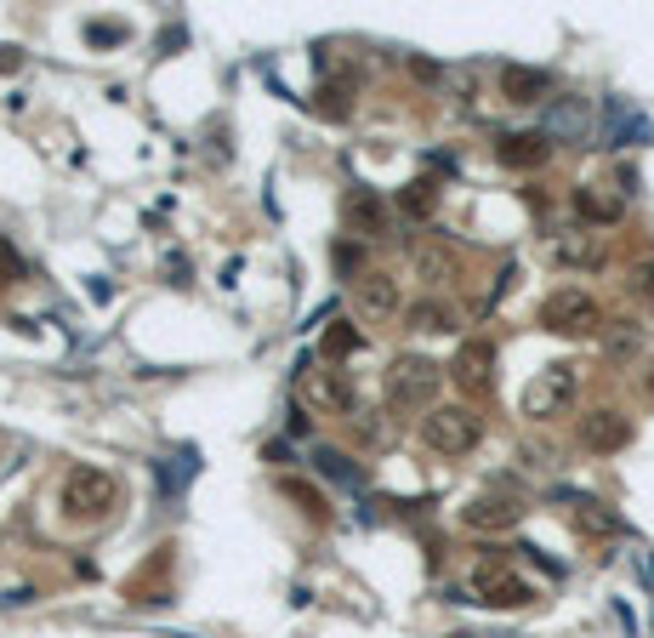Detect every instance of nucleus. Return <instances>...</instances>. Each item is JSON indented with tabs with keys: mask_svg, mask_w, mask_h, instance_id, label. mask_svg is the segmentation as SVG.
<instances>
[{
	"mask_svg": "<svg viewBox=\"0 0 654 638\" xmlns=\"http://www.w3.org/2000/svg\"><path fill=\"white\" fill-rule=\"evenodd\" d=\"M279 497H290L301 513H308L314 524H325L330 519V508H325V497H319V490L314 484H301V479H279Z\"/></svg>",
	"mask_w": 654,
	"mask_h": 638,
	"instance_id": "nucleus-22",
	"label": "nucleus"
},
{
	"mask_svg": "<svg viewBox=\"0 0 654 638\" xmlns=\"http://www.w3.org/2000/svg\"><path fill=\"white\" fill-rule=\"evenodd\" d=\"M314 468H319L325 479H336V484H365V468L347 457V451H330V445L314 451Z\"/></svg>",
	"mask_w": 654,
	"mask_h": 638,
	"instance_id": "nucleus-21",
	"label": "nucleus"
},
{
	"mask_svg": "<svg viewBox=\"0 0 654 638\" xmlns=\"http://www.w3.org/2000/svg\"><path fill=\"white\" fill-rule=\"evenodd\" d=\"M575 131H586V109L575 104V97H564V104L552 109V126H546V137H575Z\"/></svg>",
	"mask_w": 654,
	"mask_h": 638,
	"instance_id": "nucleus-24",
	"label": "nucleus"
},
{
	"mask_svg": "<svg viewBox=\"0 0 654 638\" xmlns=\"http://www.w3.org/2000/svg\"><path fill=\"white\" fill-rule=\"evenodd\" d=\"M347 433H354L359 445H376V439H382V422H376V411L354 405V411H347Z\"/></svg>",
	"mask_w": 654,
	"mask_h": 638,
	"instance_id": "nucleus-27",
	"label": "nucleus"
},
{
	"mask_svg": "<svg viewBox=\"0 0 654 638\" xmlns=\"http://www.w3.org/2000/svg\"><path fill=\"white\" fill-rule=\"evenodd\" d=\"M575 217L592 223V228H610V223L626 217V200H621V194H610V188H597V183H581L575 188Z\"/></svg>",
	"mask_w": 654,
	"mask_h": 638,
	"instance_id": "nucleus-13",
	"label": "nucleus"
},
{
	"mask_svg": "<svg viewBox=\"0 0 654 638\" xmlns=\"http://www.w3.org/2000/svg\"><path fill=\"white\" fill-rule=\"evenodd\" d=\"M541 325L558 331V336H603V308L592 291L581 285H558L552 297L541 303Z\"/></svg>",
	"mask_w": 654,
	"mask_h": 638,
	"instance_id": "nucleus-4",
	"label": "nucleus"
},
{
	"mask_svg": "<svg viewBox=\"0 0 654 638\" xmlns=\"http://www.w3.org/2000/svg\"><path fill=\"white\" fill-rule=\"evenodd\" d=\"M449 376H456V387L462 394H489L495 387V342L489 336H467L462 349H456V360H449Z\"/></svg>",
	"mask_w": 654,
	"mask_h": 638,
	"instance_id": "nucleus-6",
	"label": "nucleus"
},
{
	"mask_svg": "<svg viewBox=\"0 0 654 638\" xmlns=\"http://www.w3.org/2000/svg\"><path fill=\"white\" fill-rule=\"evenodd\" d=\"M632 285H637V297L654 303V263H637V268H632Z\"/></svg>",
	"mask_w": 654,
	"mask_h": 638,
	"instance_id": "nucleus-29",
	"label": "nucleus"
},
{
	"mask_svg": "<svg viewBox=\"0 0 654 638\" xmlns=\"http://www.w3.org/2000/svg\"><path fill=\"white\" fill-rule=\"evenodd\" d=\"M456 274H462V257H456V245L433 239V245H422V252H416V279H427V285H449Z\"/></svg>",
	"mask_w": 654,
	"mask_h": 638,
	"instance_id": "nucleus-16",
	"label": "nucleus"
},
{
	"mask_svg": "<svg viewBox=\"0 0 654 638\" xmlns=\"http://www.w3.org/2000/svg\"><path fill=\"white\" fill-rule=\"evenodd\" d=\"M495 160L507 166V171H535L552 160V137L546 131H507L495 143Z\"/></svg>",
	"mask_w": 654,
	"mask_h": 638,
	"instance_id": "nucleus-11",
	"label": "nucleus"
},
{
	"mask_svg": "<svg viewBox=\"0 0 654 638\" xmlns=\"http://www.w3.org/2000/svg\"><path fill=\"white\" fill-rule=\"evenodd\" d=\"M581 445L597 451V457L626 451V445H632V422H626L621 411H610V405H603V411H586V416H581Z\"/></svg>",
	"mask_w": 654,
	"mask_h": 638,
	"instance_id": "nucleus-9",
	"label": "nucleus"
},
{
	"mask_svg": "<svg viewBox=\"0 0 654 638\" xmlns=\"http://www.w3.org/2000/svg\"><path fill=\"white\" fill-rule=\"evenodd\" d=\"M478 439H484V416L473 405H433L422 416V445L438 457H467L478 451Z\"/></svg>",
	"mask_w": 654,
	"mask_h": 638,
	"instance_id": "nucleus-2",
	"label": "nucleus"
},
{
	"mask_svg": "<svg viewBox=\"0 0 654 638\" xmlns=\"http://www.w3.org/2000/svg\"><path fill=\"white\" fill-rule=\"evenodd\" d=\"M558 257H564V263H581V268H597V263H603V245H597L592 234H581V239H558Z\"/></svg>",
	"mask_w": 654,
	"mask_h": 638,
	"instance_id": "nucleus-25",
	"label": "nucleus"
},
{
	"mask_svg": "<svg viewBox=\"0 0 654 638\" xmlns=\"http://www.w3.org/2000/svg\"><path fill=\"white\" fill-rule=\"evenodd\" d=\"M7 263H12V257H7V252H0V285H7Z\"/></svg>",
	"mask_w": 654,
	"mask_h": 638,
	"instance_id": "nucleus-32",
	"label": "nucleus"
},
{
	"mask_svg": "<svg viewBox=\"0 0 654 638\" xmlns=\"http://www.w3.org/2000/svg\"><path fill=\"white\" fill-rule=\"evenodd\" d=\"M603 354H610V365H632L643 354V325L637 320H610L603 325Z\"/></svg>",
	"mask_w": 654,
	"mask_h": 638,
	"instance_id": "nucleus-17",
	"label": "nucleus"
},
{
	"mask_svg": "<svg viewBox=\"0 0 654 638\" xmlns=\"http://www.w3.org/2000/svg\"><path fill=\"white\" fill-rule=\"evenodd\" d=\"M444 387V365H433L427 354H398L387 365V405L393 411H433Z\"/></svg>",
	"mask_w": 654,
	"mask_h": 638,
	"instance_id": "nucleus-1",
	"label": "nucleus"
},
{
	"mask_svg": "<svg viewBox=\"0 0 654 638\" xmlns=\"http://www.w3.org/2000/svg\"><path fill=\"white\" fill-rule=\"evenodd\" d=\"M290 433H296V439L314 433V416H308V411H290Z\"/></svg>",
	"mask_w": 654,
	"mask_h": 638,
	"instance_id": "nucleus-31",
	"label": "nucleus"
},
{
	"mask_svg": "<svg viewBox=\"0 0 654 638\" xmlns=\"http://www.w3.org/2000/svg\"><path fill=\"white\" fill-rule=\"evenodd\" d=\"M301 394H308V405H325V411H341V416L359 405L330 371H314V360H301Z\"/></svg>",
	"mask_w": 654,
	"mask_h": 638,
	"instance_id": "nucleus-14",
	"label": "nucleus"
},
{
	"mask_svg": "<svg viewBox=\"0 0 654 638\" xmlns=\"http://www.w3.org/2000/svg\"><path fill=\"white\" fill-rule=\"evenodd\" d=\"M341 217H347V228L365 234V239H382L387 234V206H382V194L365 188V183H354V188L341 194Z\"/></svg>",
	"mask_w": 654,
	"mask_h": 638,
	"instance_id": "nucleus-10",
	"label": "nucleus"
},
{
	"mask_svg": "<svg viewBox=\"0 0 654 638\" xmlns=\"http://www.w3.org/2000/svg\"><path fill=\"white\" fill-rule=\"evenodd\" d=\"M354 297H359V308H365L370 320H387V314H398V274H387V268H370L365 279H354Z\"/></svg>",
	"mask_w": 654,
	"mask_h": 638,
	"instance_id": "nucleus-12",
	"label": "nucleus"
},
{
	"mask_svg": "<svg viewBox=\"0 0 654 638\" xmlns=\"http://www.w3.org/2000/svg\"><path fill=\"white\" fill-rule=\"evenodd\" d=\"M405 320H410V331H422V336L456 331V308H449L444 297H422V303H410V308H405Z\"/></svg>",
	"mask_w": 654,
	"mask_h": 638,
	"instance_id": "nucleus-19",
	"label": "nucleus"
},
{
	"mask_svg": "<svg viewBox=\"0 0 654 638\" xmlns=\"http://www.w3.org/2000/svg\"><path fill=\"white\" fill-rule=\"evenodd\" d=\"M86 35H91V46H115V40H126V23H91Z\"/></svg>",
	"mask_w": 654,
	"mask_h": 638,
	"instance_id": "nucleus-28",
	"label": "nucleus"
},
{
	"mask_svg": "<svg viewBox=\"0 0 654 638\" xmlns=\"http://www.w3.org/2000/svg\"><path fill=\"white\" fill-rule=\"evenodd\" d=\"M524 519V502L513 490H478V497L462 508V524L467 530H513Z\"/></svg>",
	"mask_w": 654,
	"mask_h": 638,
	"instance_id": "nucleus-8",
	"label": "nucleus"
},
{
	"mask_svg": "<svg viewBox=\"0 0 654 638\" xmlns=\"http://www.w3.org/2000/svg\"><path fill=\"white\" fill-rule=\"evenodd\" d=\"M643 387H648V394H654V365H648V376H643Z\"/></svg>",
	"mask_w": 654,
	"mask_h": 638,
	"instance_id": "nucleus-33",
	"label": "nucleus"
},
{
	"mask_svg": "<svg viewBox=\"0 0 654 638\" xmlns=\"http://www.w3.org/2000/svg\"><path fill=\"white\" fill-rule=\"evenodd\" d=\"M410 69H416L422 80H444V69H438V63H427V58H410Z\"/></svg>",
	"mask_w": 654,
	"mask_h": 638,
	"instance_id": "nucleus-30",
	"label": "nucleus"
},
{
	"mask_svg": "<svg viewBox=\"0 0 654 638\" xmlns=\"http://www.w3.org/2000/svg\"><path fill=\"white\" fill-rule=\"evenodd\" d=\"M398 212H405V217H416V223H427V217L438 212V183H433V177H416V183H405V188H398Z\"/></svg>",
	"mask_w": 654,
	"mask_h": 638,
	"instance_id": "nucleus-20",
	"label": "nucleus"
},
{
	"mask_svg": "<svg viewBox=\"0 0 654 638\" xmlns=\"http://www.w3.org/2000/svg\"><path fill=\"white\" fill-rule=\"evenodd\" d=\"M473 593H478L484 605H495V610H524V605L535 599V587H529L524 576H513L507 565H478V570H473Z\"/></svg>",
	"mask_w": 654,
	"mask_h": 638,
	"instance_id": "nucleus-7",
	"label": "nucleus"
},
{
	"mask_svg": "<svg viewBox=\"0 0 654 638\" xmlns=\"http://www.w3.org/2000/svg\"><path fill=\"white\" fill-rule=\"evenodd\" d=\"M120 502V479L103 473V468H75L63 479V513L80 519V524H97V519H109Z\"/></svg>",
	"mask_w": 654,
	"mask_h": 638,
	"instance_id": "nucleus-3",
	"label": "nucleus"
},
{
	"mask_svg": "<svg viewBox=\"0 0 654 638\" xmlns=\"http://www.w3.org/2000/svg\"><path fill=\"white\" fill-rule=\"evenodd\" d=\"M575 365H546L529 387H524V416L529 422H552V416H564L569 400H575Z\"/></svg>",
	"mask_w": 654,
	"mask_h": 638,
	"instance_id": "nucleus-5",
	"label": "nucleus"
},
{
	"mask_svg": "<svg viewBox=\"0 0 654 638\" xmlns=\"http://www.w3.org/2000/svg\"><path fill=\"white\" fill-rule=\"evenodd\" d=\"M365 349V331H354V320H330L325 336H319V360L341 365V360H354Z\"/></svg>",
	"mask_w": 654,
	"mask_h": 638,
	"instance_id": "nucleus-18",
	"label": "nucleus"
},
{
	"mask_svg": "<svg viewBox=\"0 0 654 638\" xmlns=\"http://www.w3.org/2000/svg\"><path fill=\"white\" fill-rule=\"evenodd\" d=\"M330 263H336L341 279H354V274L365 279V274H370V268H365V245H354V239H336V245H330Z\"/></svg>",
	"mask_w": 654,
	"mask_h": 638,
	"instance_id": "nucleus-23",
	"label": "nucleus"
},
{
	"mask_svg": "<svg viewBox=\"0 0 654 638\" xmlns=\"http://www.w3.org/2000/svg\"><path fill=\"white\" fill-rule=\"evenodd\" d=\"M546 91H552L546 69H529V63H507V69H501V97H507V104H541Z\"/></svg>",
	"mask_w": 654,
	"mask_h": 638,
	"instance_id": "nucleus-15",
	"label": "nucleus"
},
{
	"mask_svg": "<svg viewBox=\"0 0 654 638\" xmlns=\"http://www.w3.org/2000/svg\"><path fill=\"white\" fill-rule=\"evenodd\" d=\"M575 524L592 530V536H615V530H621V519L603 513V502H581V508H575Z\"/></svg>",
	"mask_w": 654,
	"mask_h": 638,
	"instance_id": "nucleus-26",
	"label": "nucleus"
}]
</instances>
